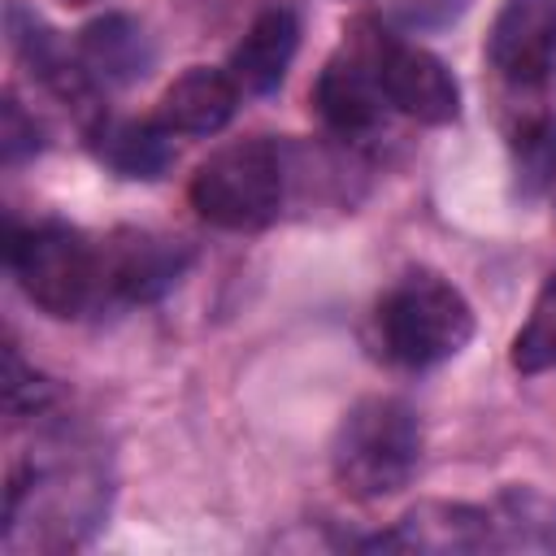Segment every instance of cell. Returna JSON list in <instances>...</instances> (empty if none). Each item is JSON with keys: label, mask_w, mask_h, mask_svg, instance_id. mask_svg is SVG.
I'll list each match as a JSON object with an SVG mask.
<instances>
[{"label": "cell", "mask_w": 556, "mask_h": 556, "mask_svg": "<svg viewBox=\"0 0 556 556\" xmlns=\"http://www.w3.org/2000/svg\"><path fill=\"white\" fill-rule=\"evenodd\" d=\"M334 478L356 500H382L413 482L421 465V421L395 395L356 400L330 443Z\"/></svg>", "instance_id": "1"}, {"label": "cell", "mask_w": 556, "mask_h": 556, "mask_svg": "<svg viewBox=\"0 0 556 556\" xmlns=\"http://www.w3.org/2000/svg\"><path fill=\"white\" fill-rule=\"evenodd\" d=\"M378 339L395 365L430 369L465 352L473 339V308L434 269H408L378 300Z\"/></svg>", "instance_id": "2"}, {"label": "cell", "mask_w": 556, "mask_h": 556, "mask_svg": "<svg viewBox=\"0 0 556 556\" xmlns=\"http://www.w3.org/2000/svg\"><path fill=\"white\" fill-rule=\"evenodd\" d=\"M287 191L282 148L265 135L217 148L191 174V208L217 230H261L278 217Z\"/></svg>", "instance_id": "3"}, {"label": "cell", "mask_w": 556, "mask_h": 556, "mask_svg": "<svg viewBox=\"0 0 556 556\" xmlns=\"http://www.w3.org/2000/svg\"><path fill=\"white\" fill-rule=\"evenodd\" d=\"M9 269L26 300L48 317H83L100 295V243L65 222L9 230Z\"/></svg>", "instance_id": "4"}, {"label": "cell", "mask_w": 556, "mask_h": 556, "mask_svg": "<svg viewBox=\"0 0 556 556\" xmlns=\"http://www.w3.org/2000/svg\"><path fill=\"white\" fill-rule=\"evenodd\" d=\"M104 504H109V486L96 469L70 456H35L9 482L4 534L30 517L43 521L52 543H74L78 526H96L104 517Z\"/></svg>", "instance_id": "5"}, {"label": "cell", "mask_w": 556, "mask_h": 556, "mask_svg": "<svg viewBox=\"0 0 556 556\" xmlns=\"http://www.w3.org/2000/svg\"><path fill=\"white\" fill-rule=\"evenodd\" d=\"M382 35L374 22H356L348 43L321 65L317 74V87H313V104L321 113V122L343 135V139H356V135H369L378 122H382V83H378V48H382Z\"/></svg>", "instance_id": "6"}, {"label": "cell", "mask_w": 556, "mask_h": 556, "mask_svg": "<svg viewBox=\"0 0 556 556\" xmlns=\"http://www.w3.org/2000/svg\"><path fill=\"white\" fill-rule=\"evenodd\" d=\"M191 265V248L174 235L156 230H113L100 243V278L104 295L122 304H152L178 287Z\"/></svg>", "instance_id": "7"}, {"label": "cell", "mask_w": 556, "mask_h": 556, "mask_svg": "<svg viewBox=\"0 0 556 556\" xmlns=\"http://www.w3.org/2000/svg\"><path fill=\"white\" fill-rule=\"evenodd\" d=\"M378 83H382L387 104L400 109L413 122L447 126V122L460 117V87H456L452 70L434 52H426L417 43H400V39H387L382 35V48H378Z\"/></svg>", "instance_id": "8"}, {"label": "cell", "mask_w": 556, "mask_h": 556, "mask_svg": "<svg viewBox=\"0 0 556 556\" xmlns=\"http://www.w3.org/2000/svg\"><path fill=\"white\" fill-rule=\"evenodd\" d=\"M486 61L513 87H534L556 65V0H504L486 30Z\"/></svg>", "instance_id": "9"}, {"label": "cell", "mask_w": 556, "mask_h": 556, "mask_svg": "<svg viewBox=\"0 0 556 556\" xmlns=\"http://www.w3.org/2000/svg\"><path fill=\"white\" fill-rule=\"evenodd\" d=\"M369 547H378V552H430V556L486 552V547H495L491 543V513L478 504L421 500L387 534L369 539Z\"/></svg>", "instance_id": "10"}, {"label": "cell", "mask_w": 556, "mask_h": 556, "mask_svg": "<svg viewBox=\"0 0 556 556\" xmlns=\"http://www.w3.org/2000/svg\"><path fill=\"white\" fill-rule=\"evenodd\" d=\"M295 48H300V17L287 4H269L265 13L252 17V26L235 43L226 70L239 83V91L269 96L287 78L291 61H295Z\"/></svg>", "instance_id": "11"}, {"label": "cell", "mask_w": 556, "mask_h": 556, "mask_svg": "<svg viewBox=\"0 0 556 556\" xmlns=\"http://www.w3.org/2000/svg\"><path fill=\"white\" fill-rule=\"evenodd\" d=\"M74 61L87 74V83L100 87H130L152 70V43L143 26L126 13H104L78 30Z\"/></svg>", "instance_id": "12"}, {"label": "cell", "mask_w": 556, "mask_h": 556, "mask_svg": "<svg viewBox=\"0 0 556 556\" xmlns=\"http://www.w3.org/2000/svg\"><path fill=\"white\" fill-rule=\"evenodd\" d=\"M239 109V83L230 78V70H213V65H191L182 70L161 104H156V122L169 135H217Z\"/></svg>", "instance_id": "13"}, {"label": "cell", "mask_w": 556, "mask_h": 556, "mask_svg": "<svg viewBox=\"0 0 556 556\" xmlns=\"http://www.w3.org/2000/svg\"><path fill=\"white\" fill-rule=\"evenodd\" d=\"M91 152L100 165H109L117 178H161L174 161L169 130L161 122H135V117H100L91 130Z\"/></svg>", "instance_id": "14"}, {"label": "cell", "mask_w": 556, "mask_h": 556, "mask_svg": "<svg viewBox=\"0 0 556 556\" xmlns=\"http://www.w3.org/2000/svg\"><path fill=\"white\" fill-rule=\"evenodd\" d=\"M491 543L500 552H552L556 547V495L539 486H508L491 504Z\"/></svg>", "instance_id": "15"}, {"label": "cell", "mask_w": 556, "mask_h": 556, "mask_svg": "<svg viewBox=\"0 0 556 556\" xmlns=\"http://www.w3.org/2000/svg\"><path fill=\"white\" fill-rule=\"evenodd\" d=\"M517 374H547L556 369V274L543 278L526 326L513 334V352H508Z\"/></svg>", "instance_id": "16"}, {"label": "cell", "mask_w": 556, "mask_h": 556, "mask_svg": "<svg viewBox=\"0 0 556 556\" xmlns=\"http://www.w3.org/2000/svg\"><path fill=\"white\" fill-rule=\"evenodd\" d=\"M513 169L526 191H543L556 178V113H543L513 135Z\"/></svg>", "instance_id": "17"}, {"label": "cell", "mask_w": 556, "mask_h": 556, "mask_svg": "<svg viewBox=\"0 0 556 556\" xmlns=\"http://www.w3.org/2000/svg\"><path fill=\"white\" fill-rule=\"evenodd\" d=\"M4 400H9V413L13 417H43L56 400L52 382H43L39 374H30L17 356V348L9 343L4 348Z\"/></svg>", "instance_id": "18"}, {"label": "cell", "mask_w": 556, "mask_h": 556, "mask_svg": "<svg viewBox=\"0 0 556 556\" xmlns=\"http://www.w3.org/2000/svg\"><path fill=\"white\" fill-rule=\"evenodd\" d=\"M0 148H4V161H22L26 152L39 148V126L35 117L22 113L13 96H4V109H0Z\"/></svg>", "instance_id": "19"}]
</instances>
